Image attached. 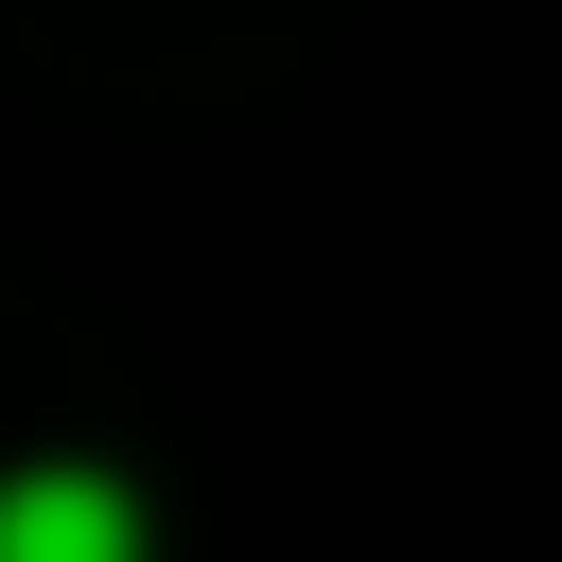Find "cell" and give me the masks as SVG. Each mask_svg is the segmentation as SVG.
<instances>
[{
    "instance_id": "obj_1",
    "label": "cell",
    "mask_w": 562,
    "mask_h": 562,
    "mask_svg": "<svg viewBox=\"0 0 562 562\" xmlns=\"http://www.w3.org/2000/svg\"><path fill=\"white\" fill-rule=\"evenodd\" d=\"M0 562H140V509L105 474H18L0 492Z\"/></svg>"
}]
</instances>
